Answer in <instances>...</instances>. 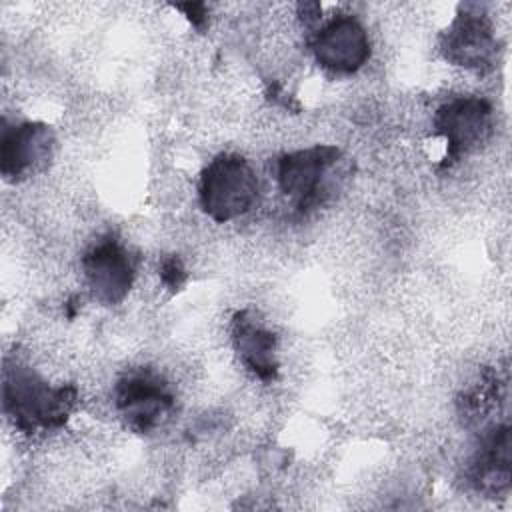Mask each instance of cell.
<instances>
[{"label":"cell","instance_id":"1","mask_svg":"<svg viewBox=\"0 0 512 512\" xmlns=\"http://www.w3.org/2000/svg\"><path fill=\"white\" fill-rule=\"evenodd\" d=\"M260 182L254 166L240 154L212 158L198 182V200L204 214L216 224L244 218L258 206Z\"/></svg>","mask_w":512,"mask_h":512},{"label":"cell","instance_id":"2","mask_svg":"<svg viewBox=\"0 0 512 512\" xmlns=\"http://www.w3.org/2000/svg\"><path fill=\"white\" fill-rule=\"evenodd\" d=\"M338 150L328 144H314L286 152L274 168L278 190L298 208L320 202L326 192V176L336 164Z\"/></svg>","mask_w":512,"mask_h":512},{"label":"cell","instance_id":"3","mask_svg":"<svg viewBox=\"0 0 512 512\" xmlns=\"http://www.w3.org/2000/svg\"><path fill=\"white\" fill-rule=\"evenodd\" d=\"M316 64L332 74H354L370 60V36L364 24L352 14L332 16L312 38Z\"/></svg>","mask_w":512,"mask_h":512},{"label":"cell","instance_id":"4","mask_svg":"<svg viewBox=\"0 0 512 512\" xmlns=\"http://www.w3.org/2000/svg\"><path fill=\"white\" fill-rule=\"evenodd\" d=\"M82 280L98 304L122 302L134 286L136 270L128 250L116 240H100L80 260Z\"/></svg>","mask_w":512,"mask_h":512},{"label":"cell","instance_id":"5","mask_svg":"<svg viewBox=\"0 0 512 512\" xmlns=\"http://www.w3.org/2000/svg\"><path fill=\"white\" fill-rule=\"evenodd\" d=\"M434 128L446 150L468 152L478 148L492 130V110L478 96H458L436 110Z\"/></svg>","mask_w":512,"mask_h":512},{"label":"cell","instance_id":"6","mask_svg":"<svg viewBox=\"0 0 512 512\" xmlns=\"http://www.w3.org/2000/svg\"><path fill=\"white\" fill-rule=\"evenodd\" d=\"M54 134L38 122H20L4 128L2 134V174L6 178L32 176L44 168L54 152Z\"/></svg>","mask_w":512,"mask_h":512}]
</instances>
